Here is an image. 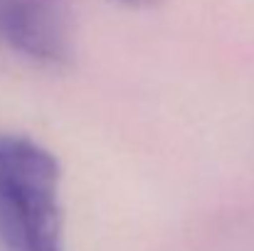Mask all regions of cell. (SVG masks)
<instances>
[{
    "instance_id": "6da1fadb",
    "label": "cell",
    "mask_w": 254,
    "mask_h": 251,
    "mask_svg": "<svg viewBox=\"0 0 254 251\" xmlns=\"http://www.w3.org/2000/svg\"><path fill=\"white\" fill-rule=\"evenodd\" d=\"M60 182L52 151L0 131V251H64Z\"/></svg>"
},
{
    "instance_id": "7a4b0ae2",
    "label": "cell",
    "mask_w": 254,
    "mask_h": 251,
    "mask_svg": "<svg viewBox=\"0 0 254 251\" xmlns=\"http://www.w3.org/2000/svg\"><path fill=\"white\" fill-rule=\"evenodd\" d=\"M0 42L42 67L74 59V17L67 0H0Z\"/></svg>"
},
{
    "instance_id": "3957f363",
    "label": "cell",
    "mask_w": 254,
    "mask_h": 251,
    "mask_svg": "<svg viewBox=\"0 0 254 251\" xmlns=\"http://www.w3.org/2000/svg\"><path fill=\"white\" fill-rule=\"evenodd\" d=\"M116 2H124V5H128V7H153V5H158L161 0H116Z\"/></svg>"
}]
</instances>
